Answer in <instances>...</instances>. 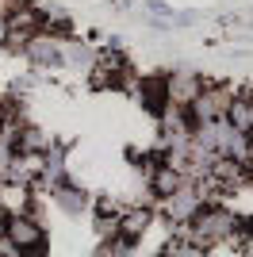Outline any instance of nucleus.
I'll return each mask as SVG.
<instances>
[{"label":"nucleus","instance_id":"10","mask_svg":"<svg viewBox=\"0 0 253 257\" xmlns=\"http://www.w3.org/2000/svg\"><path fill=\"white\" fill-rule=\"evenodd\" d=\"M150 223H154V211H150V207H131V211H123V234L135 238V242L150 230Z\"/></svg>","mask_w":253,"mask_h":257},{"label":"nucleus","instance_id":"4","mask_svg":"<svg viewBox=\"0 0 253 257\" xmlns=\"http://www.w3.org/2000/svg\"><path fill=\"white\" fill-rule=\"evenodd\" d=\"M4 238L16 249H42L46 246V230H42V223L31 211H12L8 223H4Z\"/></svg>","mask_w":253,"mask_h":257},{"label":"nucleus","instance_id":"2","mask_svg":"<svg viewBox=\"0 0 253 257\" xmlns=\"http://www.w3.org/2000/svg\"><path fill=\"white\" fill-rule=\"evenodd\" d=\"M8 39H4V50H27V43H31L35 35L42 31V8H35V4H27V0H16L8 8Z\"/></svg>","mask_w":253,"mask_h":257},{"label":"nucleus","instance_id":"8","mask_svg":"<svg viewBox=\"0 0 253 257\" xmlns=\"http://www.w3.org/2000/svg\"><path fill=\"white\" fill-rule=\"evenodd\" d=\"M207 85L196 69H177V73H169V100L173 104H192V100L200 96V88Z\"/></svg>","mask_w":253,"mask_h":257},{"label":"nucleus","instance_id":"11","mask_svg":"<svg viewBox=\"0 0 253 257\" xmlns=\"http://www.w3.org/2000/svg\"><path fill=\"white\" fill-rule=\"evenodd\" d=\"M226 119H230V123L242 131V135H253V96H234Z\"/></svg>","mask_w":253,"mask_h":257},{"label":"nucleus","instance_id":"5","mask_svg":"<svg viewBox=\"0 0 253 257\" xmlns=\"http://www.w3.org/2000/svg\"><path fill=\"white\" fill-rule=\"evenodd\" d=\"M230 104H234V92L226 85H203L200 96L188 104V111L196 119V127H200V123H211V119H222L230 111Z\"/></svg>","mask_w":253,"mask_h":257},{"label":"nucleus","instance_id":"6","mask_svg":"<svg viewBox=\"0 0 253 257\" xmlns=\"http://www.w3.org/2000/svg\"><path fill=\"white\" fill-rule=\"evenodd\" d=\"M23 58L35 65V69H65V50H62V39H54L50 31H39L27 43Z\"/></svg>","mask_w":253,"mask_h":257},{"label":"nucleus","instance_id":"7","mask_svg":"<svg viewBox=\"0 0 253 257\" xmlns=\"http://www.w3.org/2000/svg\"><path fill=\"white\" fill-rule=\"evenodd\" d=\"M50 200L58 204V211H65L69 219H81V215L92 207V196L84 192L81 184H73L69 177H62V181L50 184Z\"/></svg>","mask_w":253,"mask_h":257},{"label":"nucleus","instance_id":"3","mask_svg":"<svg viewBox=\"0 0 253 257\" xmlns=\"http://www.w3.org/2000/svg\"><path fill=\"white\" fill-rule=\"evenodd\" d=\"M203 204H207V196H203V188H200V184H196V181L188 177V181L180 184V188H177L173 196H165V200H161V215H165L169 223L184 226V223H188V219H192L196 211H200Z\"/></svg>","mask_w":253,"mask_h":257},{"label":"nucleus","instance_id":"1","mask_svg":"<svg viewBox=\"0 0 253 257\" xmlns=\"http://www.w3.org/2000/svg\"><path fill=\"white\" fill-rule=\"evenodd\" d=\"M184 226H188V234L196 238L203 249H211V246L230 242V238L242 230V219H238V215H234L226 204H203Z\"/></svg>","mask_w":253,"mask_h":257},{"label":"nucleus","instance_id":"9","mask_svg":"<svg viewBox=\"0 0 253 257\" xmlns=\"http://www.w3.org/2000/svg\"><path fill=\"white\" fill-rule=\"evenodd\" d=\"M62 50H65V69H73V73H92L96 58H100V50H92L88 43H81V39H62Z\"/></svg>","mask_w":253,"mask_h":257}]
</instances>
